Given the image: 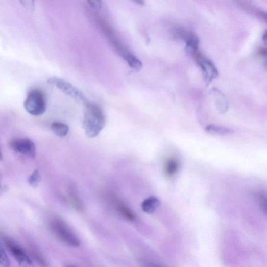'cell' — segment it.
<instances>
[{"mask_svg":"<svg viewBox=\"0 0 267 267\" xmlns=\"http://www.w3.org/2000/svg\"><path fill=\"white\" fill-rule=\"evenodd\" d=\"M50 226L53 233L65 244L71 247H78L80 241L66 224L58 217L53 218Z\"/></svg>","mask_w":267,"mask_h":267,"instance_id":"cell-3","label":"cell"},{"mask_svg":"<svg viewBox=\"0 0 267 267\" xmlns=\"http://www.w3.org/2000/svg\"><path fill=\"white\" fill-rule=\"evenodd\" d=\"M198 65L202 69L203 78L207 86H209L212 81L219 75V71L214 64L208 59L199 53L195 55Z\"/></svg>","mask_w":267,"mask_h":267,"instance_id":"cell-7","label":"cell"},{"mask_svg":"<svg viewBox=\"0 0 267 267\" xmlns=\"http://www.w3.org/2000/svg\"><path fill=\"white\" fill-rule=\"evenodd\" d=\"M179 163L178 161L174 159L167 160L165 165V172L167 175L172 176L178 171Z\"/></svg>","mask_w":267,"mask_h":267,"instance_id":"cell-17","label":"cell"},{"mask_svg":"<svg viewBox=\"0 0 267 267\" xmlns=\"http://www.w3.org/2000/svg\"><path fill=\"white\" fill-rule=\"evenodd\" d=\"M135 3L139 5H144V0H133Z\"/></svg>","mask_w":267,"mask_h":267,"instance_id":"cell-24","label":"cell"},{"mask_svg":"<svg viewBox=\"0 0 267 267\" xmlns=\"http://www.w3.org/2000/svg\"><path fill=\"white\" fill-rule=\"evenodd\" d=\"M90 7L95 11L99 12L102 8V0H87Z\"/></svg>","mask_w":267,"mask_h":267,"instance_id":"cell-19","label":"cell"},{"mask_svg":"<svg viewBox=\"0 0 267 267\" xmlns=\"http://www.w3.org/2000/svg\"><path fill=\"white\" fill-rule=\"evenodd\" d=\"M30 250L31 255L38 263L44 266L48 265L46 259L36 248L33 246H30Z\"/></svg>","mask_w":267,"mask_h":267,"instance_id":"cell-16","label":"cell"},{"mask_svg":"<svg viewBox=\"0 0 267 267\" xmlns=\"http://www.w3.org/2000/svg\"><path fill=\"white\" fill-rule=\"evenodd\" d=\"M3 159V155L1 152V151H0V160Z\"/></svg>","mask_w":267,"mask_h":267,"instance_id":"cell-26","label":"cell"},{"mask_svg":"<svg viewBox=\"0 0 267 267\" xmlns=\"http://www.w3.org/2000/svg\"><path fill=\"white\" fill-rule=\"evenodd\" d=\"M20 4L28 9L33 10L35 8V0H18Z\"/></svg>","mask_w":267,"mask_h":267,"instance_id":"cell-21","label":"cell"},{"mask_svg":"<svg viewBox=\"0 0 267 267\" xmlns=\"http://www.w3.org/2000/svg\"><path fill=\"white\" fill-rule=\"evenodd\" d=\"M5 244L15 260L22 265H31L32 260L28 254L11 239L4 237Z\"/></svg>","mask_w":267,"mask_h":267,"instance_id":"cell-9","label":"cell"},{"mask_svg":"<svg viewBox=\"0 0 267 267\" xmlns=\"http://www.w3.org/2000/svg\"><path fill=\"white\" fill-rule=\"evenodd\" d=\"M259 53L262 56H266V51L265 48H261L260 50H259Z\"/></svg>","mask_w":267,"mask_h":267,"instance_id":"cell-23","label":"cell"},{"mask_svg":"<svg viewBox=\"0 0 267 267\" xmlns=\"http://www.w3.org/2000/svg\"><path fill=\"white\" fill-rule=\"evenodd\" d=\"M11 149L14 152L30 158L36 155V147L34 142L28 138H17L9 143Z\"/></svg>","mask_w":267,"mask_h":267,"instance_id":"cell-8","label":"cell"},{"mask_svg":"<svg viewBox=\"0 0 267 267\" xmlns=\"http://www.w3.org/2000/svg\"><path fill=\"white\" fill-rule=\"evenodd\" d=\"M53 132L60 137L66 136L69 132V127L65 124L60 122H54L51 125Z\"/></svg>","mask_w":267,"mask_h":267,"instance_id":"cell-15","label":"cell"},{"mask_svg":"<svg viewBox=\"0 0 267 267\" xmlns=\"http://www.w3.org/2000/svg\"><path fill=\"white\" fill-rule=\"evenodd\" d=\"M67 194L69 200L72 206L80 212H83L84 207L79 197L76 190L72 187H69L67 190Z\"/></svg>","mask_w":267,"mask_h":267,"instance_id":"cell-14","label":"cell"},{"mask_svg":"<svg viewBox=\"0 0 267 267\" xmlns=\"http://www.w3.org/2000/svg\"><path fill=\"white\" fill-rule=\"evenodd\" d=\"M173 34L176 38L184 40L186 42L187 53L195 56L198 53L200 43L199 39L196 35L181 28H175L173 30Z\"/></svg>","mask_w":267,"mask_h":267,"instance_id":"cell-6","label":"cell"},{"mask_svg":"<svg viewBox=\"0 0 267 267\" xmlns=\"http://www.w3.org/2000/svg\"><path fill=\"white\" fill-rule=\"evenodd\" d=\"M259 200L260 202L261 205L262 206V208L264 209V211L265 212L266 209V199L265 196L263 195L262 193H259L258 196Z\"/></svg>","mask_w":267,"mask_h":267,"instance_id":"cell-22","label":"cell"},{"mask_svg":"<svg viewBox=\"0 0 267 267\" xmlns=\"http://www.w3.org/2000/svg\"><path fill=\"white\" fill-rule=\"evenodd\" d=\"M40 180V175L38 171H36L31 175L29 179V182L33 186H36Z\"/></svg>","mask_w":267,"mask_h":267,"instance_id":"cell-20","label":"cell"},{"mask_svg":"<svg viewBox=\"0 0 267 267\" xmlns=\"http://www.w3.org/2000/svg\"><path fill=\"white\" fill-rule=\"evenodd\" d=\"M160 204L159 200L156 197H152L145 199L141 204V208L145 213H154Z\"/></svg>","mask_w":267,"mask_h":267,"instance_id":"cell-12","label":"cell"},{"mask_svg":"<svg viewBox=\"0 0 267 267\" xmlns=\"http://www.w3.org/2000/svg\"><path fill=\"white\" fill-rule=\"evenodd\" d=\"M0 264L5 266L10 265V261L1 244H0Z\"/></svg>","mask_w":267,"mask_h":267,"instance_id":"cell-18","label":"cell"},{"mask_svg":"<svg viewBox=\"0 0 267 267\" xmlns=\"http://www.w3.org/2000/svg\"><path fill=\"white\" fill-rule=\"evenodd\" d=\"M24 108L30 114L34 116L42 115L46 109L45 97L38 89H34L28 94L24 102Z\"/></svg>","mask_w":267,"mask_h":267,"instance_id":"cell-4","label":"cell"},{"mask_svg":"<svg viewBox=\"0 0 267 267\" xmlns=\"http://www.w3.org/2000/svg\"><path fill=\"white\" fill-rule=\"evenodd\" d=\"M96 21L99 24L106 37L119 56L129 64L131 68L136 71L140 70L142 67V62L118 39L109 24L99 17H96Z\"/></svg>","mask_w":267,"mask_h":267,"instance_id":"cell-1","label":"cell"},{"mask_svg":"<svg viewBox=\"0 0 267 267\" xmlns=\"http://www.w3.org/2000/svg\"><path fill=\"white\" fill-rule=\"evenodd\" d=\"M262 39L264 42V43L266 44V31L264 33L263 36H262Z\"/></svg>","mask_w":267,"mask_h":267,"instance_id":"cell-25","label":"cell"},{"mask_svg":"<svg viewBox=\"0 0 267 267\" xmlns=\"http://www.w3.org/2000/svg\"><path fill=\"white\" fill-rule=\"evenodd\" d=\"M47 83L56 86L64 93L81 102L84 106L89 103L85 95L81 91L62 79L52 77L47 80Z\"/></svg>","mask_w":267,"mask_h":267,"instance_id":"cell-5","label":"cell"},{"mask_svg":"<svg viewBox=\"0 0 267 267\" xmlns=\"http://www.w3.org/2000/svg\"><path fill=\"white\" fill-rule=\"evenodd\" d=\"M205 131L209 134L219 135H229L234 133V131L231 129L214 125L207 126L206 127Z\"/></svg>","mask_w":267,"mask_h":267,"instance_id":"cell-13","label":"cell"},{"mask_svg":"<svg viewBox=\"0 0 267 267\" xmlns=\"http://www.w3.org/2000/svg\"><path fill=\"white\" fill-rule=\"evenodd\" d=\"M210 93L218 112L222 114H225L228 110L229 104L224 93L216 88H213L210 90Z\"/></svg>","mask_w":267,"mask_h":267,"instance_id":"cell-10","label":"cell"},{"mask_svg":"<svg viewBox=\"0 0 267 267\" xmlns=\"http://www.w3.org/2000/svg\"><path fill=\"white\" fill-rule=\"evenodd\" d=\"M85 107L83 127L86 135L89 138H94L105 128L106 116L102 108L95 104L89 102Z\"/></svg>","mask_w":267,"mask_h":267,"instance_id":"cell-2","label":"cell"},{"mask_svg":"<svg viewBox=\"0 0 267 267\" xmlns=\"http://www.w3.org/2000/svg\"><path fill=\"white\" fill-rule=\"evenodd\" d=\"M113 204L117 211L123 217L131 222L136 221V216L134 213L124 203L114 199Z\"/></svg>","mask_w":267,"mask_h":267,"instance_id":"cell-11","label":"cell"}]
</instances>
